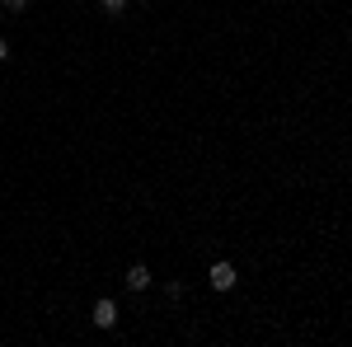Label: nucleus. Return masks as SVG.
Masks as SVG:
<instances>
[{
	"mask_svg": "<svg viewBox=\"0 0 352 347\" xmlns=\"http://www.w3.org/2000/svg\"><path fill=\"white\" fill-rule=\"evenodd\" d=\"M207 282H212V291H235V282H240V272H235V263H212V272H207Z\"/></svg>",
	"mask_w": 352,
	"mask_h": 347,
	"instance_id": "1",
	"label": "nucleus"
},
{
	"mask_svg": "<svg viewBox=\"0 0 352 347\" xmlns=\"http://www.w3.org/2000/svg\"><path fill=\"white\" fill-rule=\"evenodd\" d=\"M89 324L94 328H118V300H94V310H89Z\"/></svg>",
	"mask_w": 352,
	"mask_h": 347,
	"instance_id": "2",
	"label": "nucleus"
},
{
	"mask_svg": "<svg viewBox=\"0 0 352 347\" xmlns=\"http://www.w3.org/2000/svg\"><path fill=\"white\" fill-rule=\"evenodd\" d=\"M122 282H127V291H136V295H141L146 287H151V267H146V263H132L127 272H122Z\"/></svg>",
	"mask_w": 352,
	"mask_h": 347,
	"instance_id": "3",
	"label": "nucleus"
},
{
	"mask_svg": "<svg viewBox=\"0 0 352 347\" xmlns=\"http://www.w3.org/2000/svg\"><path fill=\"white\" fill-rule=\"evenodd\" d=\"M164 295H169V300H184V295H188V287H184V282H169V287H164Z\"/></svg>",
	"mask_w": 352,
	"mask_h": 347,
	"instance_id": "4",
	"label": "nucleus"
},
{
	"mask_svg": "<svg viewBox=\"0 0 352 347\" xmlns=\"http://www.w3.org/2000/svg\"><path fill=\"white\" fill-rule=\"evenodd\" d=\"M99 5H104L109 14H122V10H127V0H99Z\"/></svg>",
	"mask_w": 352,
	"mask_h": 347,
	"instance_id": "5",
	"label": "nucleus"
},
{
	"mask_svg": "<svg viewBox=\"0 0 352 347\" xmlns=\"http://www.w3.org/2000/svg\"><path fill=\"white\" fill-rule=\"evenodd\" d=\"M0 5H5V10H14V14H24V10H28V0H0Z\"/></svg>",
	"mask_w": 352,
	"mask_h": 347,
	"instance_id": "6",
	"label": "nucleus"
},
{
	"mask_svg": "<svg viewBox=\"0 0 352 347\" xmlns=\"http://www.w3.org/2000/svg\"><path fill=\"white\" fill-rule=\"evenodd\" d=\"M0 61H10V43L5 38H0Z\"/></svg>",
	"mask_w": 352,
	"mask_h": 347,
	"instance_id": "7",
	"label": "nucleus"
},
{
	"mask_svg": "<svg viewBox=\"0 0 352 347\" xmlns=\"http://www.w3.org/2000/svg\"><path fill=\"white\" fill-rule=\"evenodd\" d=\"M141 5H151V0H141Z\"/></svg>",
	"mask_w": 352,
	"mask_h": 347,
	"instance_id": "8",
	"label": "nucleus"
}]
</instances>
